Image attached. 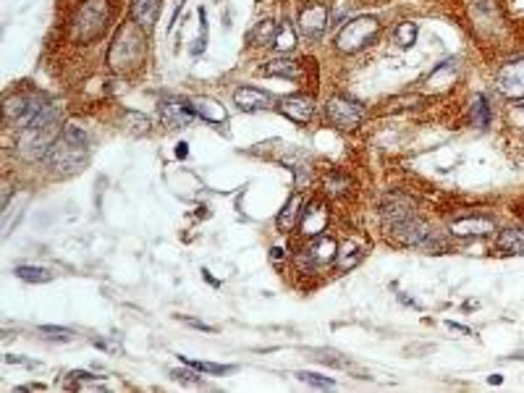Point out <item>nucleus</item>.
<instances>
[{"mask_svg":"<svg viewBox=\"0 0 524 393\" xmlns=\"http://www.w3.org/2000/svg\"><path fill=\"white\" fill-rule=\"evenodd\" d=\"M16 275H19L21 281H27V284H47V281L53 278L50 270L37 267V265H19L16 267Z\"/></svg>","mask_w":524,"mask_h":393,"instance_id":"obj_27","label":"nucleus"},{"mask_svg":"<svg viewBox=\"0 0 524 393\" xmlns=\"http://www.w3.org/2000/svg\"><path fill=\"white\" fill-rule=\"evenodd\" d=\"M160 119L171 128H186L192 123V119H200V116H197L192 100H176V97H171V100L160 102Z\"/></svg>","mask_w":524,"mask_h":393,"instance_id":"obj_13","label":"nucleus"},{"mask_svg":"<svg viewBox=\"0 0 524 393\" xmlns=\"http://www.w3.org/2000/svg\"><path fill=\"white\" fill-rule=\"evenodd\" d=\"M192 105H194V110H197V116L205 121H210V123H223V121H229V110L223 108L218 100H212V97H194Z\"/></svg>","mask_w":524,"mask_h":393,"instance_id":"obj_20","label":"nucleus"},{"mask_svg":"<svg viewBox=\"0 0 524 393\" xmlns=\"http://www.w3.org/2000/svg\"><path fill=\"white\" fill-rule=\"evenodd\" d=\"M446 328L453 330V333H461V336H475V333H472V328H467V325H459V322H446Z\"/></svg>","mask_w":524,"mask_h":393,"instance_id":"obj_40","label":"nucleus"},{"mask_svg":"<svg viewBox=\"0 0 524 393\" xmlns=\"http://www.w3.org/2000/svg\"><path fill=\"white\" fill-rule=\"evenodd\" d=\"M504 383V375H490V385H501Z\"/></svg>","mask_w":524,"mask_h":393,"instance_id":"obj_43","label":"nucleus"},{"mask_svg":"<svg viewBox=\"0 0 524 393\" xmlns=\"http://www.w3.org/2000/svg\"><path fill=\"white\" fill-rule=\"evenodd\" d=\"M276 29H278V21L267 18V21H262V24L252 32V40H257V45H270V42H273V35H276Z\"/></svg>","mask_w":524,"mask_h":393,"instance_id":"obj_31","label":"nucleus"},{"mask_svg":"<svg viewBox=\"0 0 524 393\" xmlns=\"http://www.w3.org/2000/svg\"><path fill=\"white\" fill-rule=\"evenodd\" d=\"M186 147H189V145H186V142H181V145H178V150H176V155L186 157Z\"/></svg>","mask_w":524,"mask_h":393,"instance_id":"obj_42","label":"nucleus"},{"mask_svg":"<svg viewBox=\"0 0 524 393\" xmlns=\"http://www.w3.org/2000/svg\"><path fill=\"white\" fill-rule=\"evenodd\" d=\"M322 186H325L328 194H343L346 189H351V179H346L343 174H328Z\"/></svg>","mask_w":524,"mask_h":393,"instance_id":"obj_30","label":"nucleus"},{"mask_svg":"<svg viewBox=\"0 0 524 393\" xmlns=\"http://www.w3.org/2000/svg\"><path fill=\"white\" fill-rule=\"evenodd\" d=\"M47 105V97L42 92H16L11 95L6 105H3V116L8 123H16V126H27L32 119H37V113Z\"/></svg>","mask_w":524,"mask_h":393,"instance_id":"obj_7","label":"nucleus"},{"mask_svg":"<svg viewBox=\"0 0 524 393\" xmlns=\"http://www.w3.org/2000/svg\"><path fill=\"white\" fill-rule=\"evenodd\" d=\"M270 257H273V260H281V257H284V252H281V249H273V252H270Z\"/></svg>","mask_w":524,"mask_h":393,"instance_id":"obj_44","label":"nucleus"},{"mask_svg":"<svg viewBox=\"0 0 524 393\" xmlns=\"http://www.w3.org/2000/svg\"><path fill=\"white\" fill-rule=\"evenodd\" d=\"M417 35H420L417 24H414V21H404V24H398V27L394 29V42L398 47H412L414 42H417Z\"/></svg>","mask_w":524,"mask_h":393,"instance_id":"obj_26","label":"nucleus"},{"mask_svg":"<svg viewBox=\"0 0 524 393\" xmlns=\"http://www.w3.org/2000/svg\"><path fill=\"white\" fill-rule=\"evenodd\" d=\"M87 160H90V137L74 123L63 126L45 155V165L58 176H71L82 171Z\"/></svg>","mask_w":524,"mask_h":393,"instance_id":"obj_1","label":"nucleus"},{"mask_svg":"<svg viewBox=\"0 0 524 393\" xmlns=\"http://www.w3.org/2000/svg\"><path fill=\"white\" fill-rule=\"evenodd\" d=\"M61 123V105L58 102H47L45 108L37 113V119H32L21 131L19 139V155L24 160H42L47 155V150L53 147Z\"/></svg>","mask_w":524,"mask_h":393,"instance_id":"obj_2","label":"nucleus"},{"mask_svg":"<svg viewBox=\"0 0 524 393\" xmlns=\"http://www.w3.org/2000/svg\"><path fill=\"white\" fill-rule=\"evenodd\" d=\"M296 380H302V383L312 385V388H320V391H331V388H336V383H333L331 377H322L317 375V373H307V370H299V373H294Z\"/></svg>","mask_w":524,"mask_h":393,"instance_id":"obj_29","label":"nucleus"},{"mask_svg":"<svg viewBox=\"0 0 524 393\" xmlns=\"http://www.w3.org/2000/svg\"><path fill=\"white\" fill-rule=\"evenodd\" d=\"M6 362H8V365H21V367H32V370H35V367H39V365H37V362H32V359H24V357H13V354H8V357H6Z\"/></svg>","mask_w":524,"mask_h":393,"instance_id":"obj_38","label":"nucleus"},{"mask_svg":"<svg viewBox=\"0 0 524 393\" xmlns=\"http://www.w3.org/2000/svg\"><path fill=\"white\" fill-rule=\"evenodd\" d=\"M171 377H176L178 383H194V385H202V377H200V370L186 365L184 370H171Z\"/></svg>","mask_w":524,"mask_h":393,"instance_id":"obj_34","label":"nucleus"},{"mask_svg":"<svg viewBox=\"0 0 524 393\" xmlns=\"http://www.w3.org/2000/svg\"><path fill=\"white\" fill-rule=\"evenodd\" d=\"M181 320L186 322V325H192V328H197V330H205V333H212V325H207V322H200V320H192V318H181Z\"/></svg>","mask_w":524,"mask_h":393,"instance_id":"obj_39","label":"nucleus"},{"mask_svg":"<svg viewBox=\"0 0 524 393\" xmlns=\"http://www.w3.org/2000/svg\"><path fill=\"white\" fill-rule=\"evenodd\" d=\"M469 121L475 128H485L490 123V105H487L485 95H475L469 102Z\"/></svg>","mask_w":524,"mask_h":393,"instance_id":"obj_25","label":"nucleus"},{"mask_svg":"<svg viewBox=\"0 0 524 393\" xmlns=\"http://www.w3.org/2000/svg\"><path fill=\"white\" fill-rule=\"evenodd\" d=\"M496 87L508 100H524V58L501 66V71L496 73Z\"/></svg>","mask_w":524,"mask_h":393,"instance_id":"obj_9","label":"nucleus"},{"mask_svg":"<svg viewBox=\"0 0 524 393\" xmlns=\"http://www.w3.org/2000/svg\"><path fill=\"white\" fill-rule=\"evenodd\" d=\"M380 218L386 223V229H394L398 223L414 218V202L404 194H388L386 200L380 202Z\"/></svg>","mask_w":524,"mask_h":393,"instance_id":"obj_12","label":"nucleus"},{"mask_svg":"<svg viewBox=\"0 0 524 393\" xmlns=\"http://www.w3.org/2000/svg\"><path fill=\"white\" fill-rule=\"evenodd\" d=\"M328 220H331V212H328V207H325V202L312 200L302 210V218H299V234L307 238L322 236L325 229H328Z\"/></svg>","mask_w":524,"mask_h":393,"instance_id":"obj_11","label":"nucleus"},{"mask_svg":"<svg viewBox=\"0 0 524 393\" xmlns=\"http://www.w3.org/2000/svg\"><path fill=\"white\" fill-rule=\"evenodd\" d=\"M296 24H299V29H302V35L307 37V40H315V42H317V40L325 35V29H328V11H325L322 3H310V6H304V8L299 11Z\"/></svg>","mask_w":524,"mask_h":393,"instance_id":"obj_10","label":"nucleus"},{"mask_svg":"<svg viewBox=\"0 0 524 393\" xmlns=\"http://www.w3.org/2000/svg\"><path fill=\"white\" fill-rule=\"evenodd\" d=\"M39 333L50 341H71L74 339V330L58 328V325H39Z\"/></svg>","mask_w":524,"mask_h":393,"instance_id":"obj_33","label":"nucleus"},{"mask_svg":"<svg viewBox=\"0 0 524 393\" xmlns=\"http://www.w3.org/2000/svg\"><path fill=\"white\" fill-rule=\"evenodd\" d=\"M299 218H302V194H291L286 200L281 215H278V231L281 234H291Z\"/></svg>","mask_w":524,"mask_h":393,"instance_id":"obj_21","label":"nucleus"},{"mask_svg":"<svg viewBox=\"0 0 524 393\" xmlns=\"http://www.w3.org/2000/svg\"><path fill=\"white\" fill-rule=\"evenodd\" d=\"M278 110H281L288 121L307 126L315 116V100L310 95H288V97H284V100L278 102Z\"/></svg>","mask_w":524,"mask_h":393,"instance_id":"obj_14","label":"nucleus"},{"mask_svg":"<svg viewBox=\"0 0 524 393\" xmlns=\"http://www.w3.org/2000/svg\"><path fill=\"white\" fill-rule=\"evenodd\" d=\"M336 252H339V247H336V241L328 236H315L307 247L299 252V257H296V262H299V267H302L304 273H312V270H317L320 265H325V262H331V260H336Z\"/></svg>","mask_w":524,"mask_h":393,"instance_id":"obj_8","label":"nucleus"},{"mask_svg":"<svg viewBox=\"0 0 524 393\" xmlns=\"http://www.w3.org/2000/svg\"><path fill=\"white\" fill-rule=\"evenodd\" d=\"M456 76H459V61H443L435 71L427 76V92H441V90H449L451 84L456 82Z\"/></svg>","mask_w":524,"mask_h":393,"instance_id":"obj_18","label":"nucleus"},{"mask_svg":"<svg viewBox=\"0 0 524 393\" xmlns=\"http://www.w3.org/2000/svg\"><path fill=\"white\" fill-rule=\"evenodd\" d=\"M325 121L333 128L341 131H354L362 126L365 121V105L357 100H351L346 95H333L331 100L325 102Z\"/></svg>","mask_w":524,"mask_h":393,"instance_id":"obj_6","label":"nucleus"},{"mask_svg":"<svg viewBox=\"0 0 524 393\" xmlns=\"http://www.w3.org/2000/svg\"><path fill=\"white\" fill-rule=\"evenodd\" d=\"M265 73H270V76H284V79H291V82L302 76L299 64H296L294 58H286V55H278V58H273V61H267Z\"/></svg>","mask_w":524,"mask_h":393,"instance_id":"obj_22","label":"nucleus"},{"mask_svg":"<svg viewBox=\"0 0 524 393\" xmlns=\"http://www.w3.org/2000/svg\"><path fill=\"white\" fill-rule=\"evenodd\" d=\"M362 257H365L362 244H357V241L351 238V241H346V244H341L339 252H336V270H339V273H349L351 267L359 265Z\"/></svg>","mask_w":524,"mask_h":393,"instance_id":"obj_19","label":"nucleus"},{"mask_svg":"<svg viewBox=\"0 0 524 393\" xmlns=\"http://www.w3.org/2000/svg\"><path fill=\"white\" fill-rule=\"evenodd\" d=\"M126 128H129L131 134H145V131H150V119L147 116H142V113H137V110H126Z\"/></svg>","mask_w":524,"mask_h":393,"instance_id":"obj_32","label":"nucleus"},{"mask_svg":"<svg viewBox=\"0 0 524 393\" xmlns=\"http://www.w3.org/2000/svg\"><path fill=\"white\" fill-rule=\"evenodd\" d=\"M160 16V0H131V21L145 32L155 27Z\"/></svg>","mask_w":524,"mask_h":393,"instance_id":"obj_17","label":"nucleus"},{"mask_svg":"<svg viewBox=\"0 0 524 393\" xmlns=\"http://www.w3.org/2000/svg\"><path fill=\"white\" fill-rule=\"evenodd\" d=\"M108 18H111L108 0H84L71 18V35L79 42L97 40L108 29Z\"/></svg>","mask_w":524,"mask_h":393,"instance_id":"obj_4","label":"nucleus"},{"mask_svg":"<svg viewBox=\"0 0 524 393\" xmlns=\"http://www.w3.org/2000/svg\"><path fill=\"white\" fill-rule=\"evenodd\" d=\"M522 215H524V210H522Z\"/></svg>","mask_w":524,"mask_h":393,"instance_id":"obj_45","label":"nucleus"},{"mask_svg":"<svg viewBox=\"0 0 524 393\" xmlns=\"http://www.w3.org/2000/svg\"><path fill=\"white\" fill-rule=\"evenodd\" d=\"M147 55V42H145V29L142 27H123L116 32L111 47H108V66H111L116 73L131 71L142 66Z\"/></svg>","mask_w":524,"mask_h":393,"instance_id":"obj_3","label":"nucleus"},{"mask_svg":"<svg viewBox=\"0 0 524 393\" xmlns=\"http://www.w3.org/2000/svg\"><path fill=\"white\" fill-rule=\"evenodd\" d=\"M498 247L504 255H524V229H506L498 234Z\"/></svg>","mask_w":524,"mask_h":393,"instance_id":"obj_23","label":"nucleus"},{"mask_svg":"<svg viewBox=\"0 0 524 393\" xmlns=\"http://www.w3.org/2000/svg\"><path fill=\"white\" fill-rule=\"evenodd\" d=\"M95 346L102 349V351H118V346H116V344H108V341H100V339L95 341Z\"/></svg>","mask_w":524,"mask_h":393,"instance_id":"obj_41","label":"nucleus"},{"mask_svg":"<svg viewBox=\"0 0 524 393\" xmlns=\"http://www.w3.org/2000/svg\"><path fill=\"white\" fill-rule=\"evenodd\" d=\"M315 359L317 362H325V365H331V367H343L346 362H343V357H341L339 351H328V349H317V351H312Z\"/></svg>","mask_w":524,"mask_h":393,"instance_id":"obj_36","label":"nucleus"},{"mask_svg":"<svg viewBox=\"0 0 524 393\" xmlns=\"http://www.w3.org/2000/svg\"><path fill=\"white\" fill-rule=\"evenodd\" d=\"M178 359H181L184 365L200 370V373H210V375H229V373L236 370L233 365H215V362H200V359H189V357H178Z\"/></svg>","mask_w":524,"mask_h":393,"instance_id":"obj_28","label":"nucleus"},{"mask_svg":"<svg viewBox=\"0 0 524 393\" xmlns=\"http://www.w3.org/2000/svg\"><path fill=\"white\" fill-rule=\"evenodd\" d=\"M68 380H74V383L87 385V383H92V380H95V375H92V373H82V370H74V373L68 375Z\"/></svg>","mask_w":524,"mask_h":393,"instance_id":"obj_37","label":"nucleus"},{"mask_svg":"<svg viewBox=\"0 0 524 393\" xmlns=\"http://www.w3.org/2000/svg\"><path fill=\"white\" fill-rule=\"evenodd\" d=\"M493 229H496V223H493V218H487V215H472V218H461L451 223V234L461 238L487 236Z\"/></svg>","mask_w":524,"mask_h":393,"instance_id":"obj_16","label":"nucleus"},{"mask_svg":"<svg viewBox=\"0 0 524 393\" xmlns=\"http://www.w3.org/2000/svg\"><path fill=\"white\" fill-rule=\"evenodd\" d=\"M296 29L291 21H278V29H276V35H273V42L270 45L276 47L278 53H288V50H294L296 47Z\"/></svg>","mask_w":524,"mask_h":393,"instance_id":"obj_24","label":"nucleus"},{"mask_svg":"<svg viewBox=\"0 0 524 393\" xmlns=\"http://www.w3.org/2000/svg\"><path fill=\"white\" fill-rule=\"evenodd\" d=\"M205 45H207V11L200 8V37H197V42H194V47H192V55L202 53Z\"/></svg>","mask_w":524,"mask_h":393,"instance_id":"obj_35","label":"nucleus"},{"mask_svg":"<svg viewBox=\"0 0 524 393\" xmlns=\"http://www.w3.org/2000/svg\"><path fill=\"white\" fill-rule=\"evenodd\" d=\"M233 102H236L244 113H257V110L270 108V105H273V97H270L265 90H260V87H236Z\"/></svg>","mask_w":524,"mask_h":393,"instance_id":"obj_15","label":"nucleus"},{"mask_svg":"<svg viewBox=\"0 0 524 393\" xmlns=\"http://www.w3.org/2000/svg\"><path fill=\"white\" fill-rule=\"evenodd\" d=\"M380 35V21L375 16H359L351 18L343 24L339 35H336V50L341 53H357L365 50L367 45L375 42V37Z\"/></svg>","mask_w":524,"mask_h":393,"instance_id":"obj_5","label":"nucleus"}]
</instances>
